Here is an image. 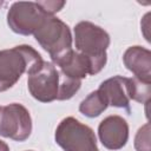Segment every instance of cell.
Returning <instances> with one entry per match:
<instances>
[{
	"instance_id": "obj_16",
	"label": "cell",
	"mask_w": 151,
	"mask_h": 151,
	"mask_svg": "<svg viewBox=\"0 0 151 151\" xmlns=\"http://www.w3.org/2000/svg\"><path fill=\"white\" fill-rule=\"evenodd\" d=\"M0 151H9V146L7 145V143L1 139H0Z\"/></svg>"
},
{
	"instance_id": "obj_13",
	"label": "cell",
	"mask_w": 151,
	"mask_h": 151,
	"mask_svg": "<svg viewBox=\"0 0 151 151\" xmlns=\"http://www.w3.org/2000/svg\"><path fill=\"white\" fill-rule=\"evenodd\" d=\"M151 83L139 80L138 78H130V99L140 103L147 104L151 94Z\"/></svg>"
},
{
	"instance_id": "obj_9",
	"label": "cell",
	"mask_w": 151,
	"mask_h": 151,
	"mask_svg": "<svg viewBox=\"0 0 151 151\" xmlns=\"http://www.w3.org/2000/svg\"><path fill=\"white\" fill-rule=\"evenodd\" d=\"M109 106L130 112V78L114 76L104 80L97 90Z\"/></svg>"
},
{
	"instance_id": "obj_4",
	"label": "cell",
	"mask_w": 151,
	"mask_h": 151,
	"mask_svg": "<svg viewBox=\"0 0 151 151\" xmlns=\"http://www.w3.org/2000/svg\"><path fill=\"white\" fill-rule=\"evenodd\" d=\"M38 44L50 54L52 63L72 50V34L68 25L57 17H48L34 32Z\"/></svg>"
},
{
	"instance_id": "obj_14",
	"label": "cell",
	"mask_w": 151,
	"mask_h": 151,
	"mask_svg": "<svg viewBox=\"0 0 151 151\" xmlns=\"http://www.w3.org/2000/svg\"><path fill=\"white\" fill-rule=\"evenodd\" d=\"M136 151H151L150 150V124L146 123L138 129L134 137Z\"/></svg>"
},
{
	"instance_id": "obj_12",
	"label": "cell",
	"mask_w": 151,
	"mask_h": 151,
	"mask_svg": "<svg viewBox=\"0 0 151 151\" xmlns=\"http://www.w3.org/2000/svg\"><path fill=\"white\" fill-rule=\"evenodd\" d=\"M107 106L109 105L99 94V92L93 91L81 100V103L79 104V111L88 118H96L100 116L107 109Z\"/></svg>"
},
{
	"instance_id": "obj_3",
	"label": "cell",
	"mask_w": 151,
	"mask_h": 151,
	"mask_svg": "<svg viewBox=\"0 0 151 151\" xmlns=\"http://www.w3.org/2000/svg\"><path fill=\"white\" fill-rule=\"evenodd\" d=\"M76 51L84 54L92 65V74L99 73L106 65V50L110 46L109 33L91 21H80L74 26Z\"/></svg>"
},
{
	"instance_id": "obj_6",
	"label": "cell",
	"mask_w": 151,
	"mask_h": 151,
	"mask_svg": "<svg viewBox=\"0 0 151 151\" xmlns=\"http://www.w3.org/2000/svg\"><path fill=\"white\" fill-rule=\"evenodd\" d=\"M48 15L39 2L18 1L13 2L7 12V25L9 28L21 35H31L41 26Z\"/></svg>"
},
{
	"instance_id": "obj_18",
	"label": "cell",
	"mask_w": 151,
	"mask_h": 151,
	"mask_svg": "<svg viewBox=\"0 0 151 151\" xmlns=\"http://www.w3.org/2000/svg\"><path fill=\"white\" fill-rule=\"evenodd\" d=\"M26 151H33V150H26Z\"/></svg>"
},
{
	"instance_id": "obj_8",
	"label": "cell",
	"mask_w": 151,
	"mask_h": 151,
	"mask_svg": "<svg viewBox=\"0 0 151 151\" xmlns=\"http://www.w3.org/2000/svg\"><path fill=\"white\" fill-rule=\"evenodd\" d=\"M98 136L103 146L107 150H120L129 139V124L118 114L109 116L99 123Z\"/></svg>"
},
{
	"instance_id": "obj_11",
	"label": "cell",
	"mask_w": 151,
	"mask_h": 151,
	"mask_svg": "<svg viewBox=\"0 0 151 151\" xmlns=\"http://www.w3.org/2000/svg\"><path fill=\"white\" fill-rule=\"evenodd\" d=\"M59 71L68 78L81 80L87 77V74H92V65L91 61L81 53L71 50L60 57L58 60L53 63Z\"/></svg>"
},
{
	"instance_id": "obj_10",
	"label": "cell",
	"mask_w": 151,
	"mask_h": 151,
	"mask_svg": "<svg viewBox=\"0 0 151 151\" xmlns=\"http://www.w3.org/2000/svg\"><path fill=\"white\" fill-rule=\"evenodd\" d=\"M125 67L133 73L134 78L151 83V52L143 46H130L123 54Z\"/></svg>"
},
{
	"instance_id": "obj_15",
	"label": "cell",
	"mask_w": 151,
	"mask_h": 151,
	"mask_svg": "<svg viewBox=\"0 0 151 151\" xmlns=\"http://www.w3.org/2000/svg\"><path fill=\"white\" fill-rule=\"evenodd\" d=\"M39 5L42 7V9L51 17H54V14L65 6V1H38Z\"/></svg>"
},
{
	"instance_id": "obj_7",
	"label": "cell",
	"mask_w": 151,
	"mask_h": 151,
	"mask_svg": "<svg viewBox=\"0 0 151 151\" xmlns=\"http://www.w3.org/2000/svg\"><path fill=\"white\" fill-rule=\"evenodd\" d=\"M32 133L29 111L19 103L0 106V136L15 142H25Z\"/></svg>"
},
{
	"instance_id": "obj_17",
	"label": "cell",
	"mask_w": 151,
	"mask_h": 151,
	"mask_svg": "<svg viewBox=\"0 0 151 151\" xmlns=\"http://www.w3.org/2000/svg\"><path fill=\"white\" fill-rule=\"evenodd\" d=\"M2 5H4V1H0V7H1Z\"/></svg>"
},
{
	"instance_id": "obj_1",
	"label": "cell",
	"mask_w": 151,
	"mask_h": 151,
	"mask_svg": "<svg viewBox=\"0 0 151 151\" xmlns=\"http://www.w3.org/2000/svg\"><path fill=\"white\" fill-rule=\"evenodd\" d=\"M80 86L81 80L66 77L51 61H42L27 78L31 96L40 103L68 100L79 91Z\"/></svg>"
},
{
	"instance_id": "obj_5",
	"label": "cell",
	"mask_w": 151,
	"mask_h": 151,
	"mask_svg": "<svg viewBox=\"0 0 151 151\" xmlns=\"http://www.w3.org/2000/svg\"><path fill=\"white\" fill-rule=\"evenodd\" d=\"M54 139L64 151H99L94 131L74 117H66L59 123Z\"/></svg>"
},
{
	"instance_id": "obj_2",
	"label": "cell",
	"mask_w": 151,
	"mask_h": 151,
	"mask_svg": "<svg viewBox=\"0 0 151 151\" xmlns=\"http://www.w3.org/2000/svg\"><path fill=\"white\" fill-rule=\"evenodd\" d=\"M38 51L29 45H19L0 51V92L13 87L24 73L27 76L42 64Z\"/></svg>"
}]
</instances>
